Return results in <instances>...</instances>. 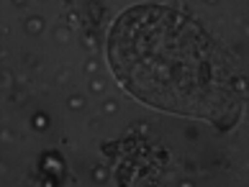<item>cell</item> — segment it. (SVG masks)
<instances>
[{"mask_svg": "<svg viewBox=\"0 0 249 187\" xmlns=\"http://www.w3.org/2000/svg\"><path fill=\"white\" fill-rule=\"evenodd\" d=\"M108 62L118 82L154 108L211 120L221 131L242 116V87L231 57L180 11L131 8L108 36Z\"/></svg>", "mask_w": 249, "mask_h": 187, "instance_id": "cell-1", "label": "cell"}]
</instances>
